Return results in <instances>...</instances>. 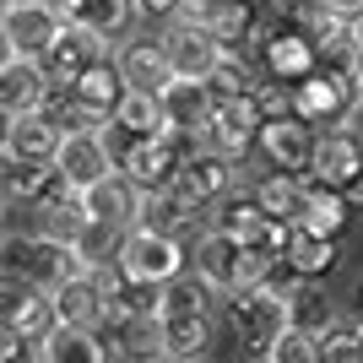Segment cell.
<instances>
[{
	"mask_svg": "<svg viewBox=\"0 0 363 363\" xmlns=\"http://www.w3.org/2000/svg\"><path fill=\"white\" fill-rule=\"evenodd\" d=\"M347 38H352V49L363 55V16H358V22H347Z\"/></svg>",
	"mask_w": 363,
	"mask_h": 363,
	"instance_id": "obj_37",
	"label": "cell"
},
{
	"mask_svg": "<svg viewBox=\"0 0 363 363\" xmlns=\"http://www.w3.org/2000/svg\"><path fill=\"white\" fill-rule=\"evenodd\" d=\"M125 92H130V87H125L120 65H114V60H104V65H98V71H87V76H82V82H76V87L65 92V98H71L76 108H87L92 120H104V125H108V120H114V114H120Z\"/></svg>",
	"mask_w": 363,
	"mask_h": 363,
	"instance_id": "obj_21",
	"label": "cell"
},
{
	"mask_svg": "<svg viewBox=\"0 0 363 363\" xmlns=\"http://www.w3.org/2000/svg\"><path fill=\"white\" fill-rule=\"evenodd\" d=\"M114 266H120L130 282H141V288H168L174 277H184V244L163 239V233H147V228H130L120 239Z\"/></svg>",
	"mask_w": 363,
	"mask_h": 363,
	"instance_id": "obj_5",
	"label": "cell"
},
{
	"mask_svg": "<svg viewBox=\"0 0 363 363\" xmlns=\"http://www.w3.org/2000/svg\"><path fill=\"white\" fill-rule=\"evenodd\" d=\"M288 16V0H212V11L201 16L233 55L239 49H266Z\"/></svg>",
	"mask_w": 363,
	"mask_h": 363,
	"instance_id": "obj_3",
	"label": "cell"
},
{
	"mask_svg": "<svg viewBox=\"0 0 363 363\" xmlns=\"http://www.w3.org/2000/svg\"><path fill=\"white\" fill-rule=\"evenodd\" d=\"M65 28H71V22H65V11L55 6V0L6 6V16H0V33H6V55H22V60H44Z\"/></svg>",
	"mask_w": 363,
	"mask_h": 363,
	"instance_id": "obj_6",
	"label": "cell"
},
{
	"mask_svg": "<svg viewBox=\"0 0 363 363\" xmlns=\"http://www.w3.org/2000/svg\"><path fill=\"white\" fill-rule=\"evenodd\" d=\"M49 303H55V325H65V331H98V325H108V298L92 277L49 293Z\"/></svg>",
	"mask_w": 363,
	"mask_h": 363,
	"instance_id": "obj_18",
	"label": "cell"
},
{
	"mask_svg": "<svg viewBox=\"0 0 363 363\" xmlns=\"http://www.w3.org/2000/svg\"><path fill=\"white\" fill-rule=\"evenodd\" d=\"M212 87L206 82H174V87L163 92V114H168V130H206V120H212Z\"/></svg>",
	"mask_w": 363,
	"mask_h": 363,
	"instance_id": "obj_23",
	"label": "cell"
},
{
	"mask_svg": "<svg viewBox=\"0 0 363 363\" xmlns=\"http://www.w3.org/2000/svg\"><path fill=\"white\" fill-rule=\"evenodd\" d=\"M49 98H55V82H49L44 60H22V55H6V65H0V108H6V120H28V114H44Z\"/></svg>",
	"mask_w": 363,
	"mask_h": 363,
	"instance_id": "obj_11",
	"label": "cell"
},
{
	"mask_svg": "<svg viewBox=\"0 0 363 363\" xmlns=\"http://www.w3.org/2000/svg\"><path fill=\"white\" fill-rule=\"evenodd\" d=\"M163 347H168V363L206 358V347H212V320H163Z\"/></svg>",
	"mask_w": 363,
	"mask_h": 363,
	"instance_id": "obj_32",
	"label": "cell"
},
{
	"mask_svg": "<svg viewBox=\"0 0 363 363\" xmlns=\"http://www.w3.org/2000/svg\"><path fill=\"white\" fill-rule=\"evenodd\" d=\"M260 130H266V114H260L255 98H217V108H212V120H206V130H201V141L239 163L244 152L260 141Z\"/></svg>",
	"mask_w": 363,
	"mask_h": 363,
	"instance_id": "obj_8",
	"label": "cell"
},
{
	"mask_svg": "<svg viewBox=\"0 0 363 363\" xmlns=\"http://www.w3.org/2000/svg\"><path fill=\"white\" fill-rule=\"evenodd\" d=\"M288 315H293V331H303V336H315V342H320V336L342 320V309H336V303L325 298L315 282H303V288L288 298Z\"/></svg>",
	"mask_w": 363,
	"mask_h": 363,
	"instance_id": "obj_28",
	"label": "cell"
},
{
	"mask_svg": "<svg viewBox=\"0 0 363 363\" xmlns=\"http://www.w3.org/2000/svg\"><path fill=\"white\" fill-rule=\"evenodd\" d=\"M320 6H325L331 16H342V22H358L363 16V0H320Z\"/></svg>",
	"mask_w": 363,
	"mask_h": 363,
	"instance_id": "obj_35",
	"label": "cell"
},
{
	"mask_svg": "<svg viewBox=\"0 0 363 363\" xmlns=\"http://www.w3.org/2000/svg\"><path fill=\"white\" fill-rule=\"evenodd\" d=\"M38 363H108V352L98 342V331H65V325H55L38 342Z\"/></svg>",
	"mask_w": 363,
	"mask_h": 363,
	"instance_id": "obj_25",
	"label": "cell"
},
{
	"mask_svg": "<svg viewBox=\"0 0 363 363\" xmlns=\"http://www.w3.org/2000/svg\"><path fill=\"white\" fill-rule=\"evenodd\" d=\"M288 266L303 277V282H315L320 272H331V266H336V239H320V233L293 228V239H288Z\"/></svg>",
	"mask_w": 363,
	"mask_h": 363,
	"instance_id": "obj_30",
	"label": "cell"
},
{
	"mask_svg": "<svg viewBox=\"0 0 363 363\" xmlns=\"http://www.w3.org/2000/svg\"><path fill=\"white\" fill-rule=\"evenodd\" d=\"M260 206H266V217H277V223L288 228H303V217H309V179H298V174H266V179L255 184Z\"/></svg>",
	"mask_w": 363,
	"mask_h": 363,
	"instance_id": "obj_22",
	"label": "cell"
},
{
	"mask_svg": "<svg viewBox=\"0 0 363 363\" xmlns=\"http://www.w3.org/2000/svg\"><path fill=\"white\" fill-rule=\"evenodd\" d=\"M358 174H363V147L342 130V125L325 130V136L315 141V168H309V179L325 184V190H347Z\"/></svg>",
	"mask_w": 363,
	"mask_h": 363,
	"instance_id": "obj_16",
	"label": "cell"
},
{
	"mask_svg": "<svg viewBox=\"0 0 363 363\" xmlns=\"http://www.w3.org/2000/svg\"><path fill=\"white\" fill-rule=\"evenodd\" d=\"M315 130L293 114V120H272L266 130H260V152L272 157L277 174H298L303 179V168H315Z\"/></svg>",
	"mask_w": 363,
	"mask_h": 363,
	"instance_id": "obj_14",
	"label": "cell"
},
{
	"mask_svg": "<svg viewBox=\"0 0 363 363\" xmlns=\"http://www.w3.org/2000/svg\"><path fill=\"white\" fill-rule=\"evenodd\" d=\"M190 363H206V358H190Z\"/></svg>",
	"mask_w": 363,
	"mask_h": 363,
	"instance_id": "obj_39",
	"label": "cell"
},
{
	"mask_svg": "<svg viewBox=\"0 0 363 363\" xmlns=\"http://www.w3.org/2000/svg\"><path fill=\"white\" fill-rule=\"evenodd\" d=\"M6 331L28 336V342H44V336L55 331V303H49V293L33 288V282L16 288V277H6Z\"/></svg>",
	"mask_w": 363,
	"mask_h": 363,
	"instance_id": "obj_17",
	"label": "cell"
},
{
	"mask_svg": "<svg viewBox=\"0 0 363 363\" xmlns=\"http://www.w3.org/2000/svg\"><path fill=\"white\" fill-rule=\"evenodd\" d=\"M114 125H125L130 136H168V114H163V98H152V92H125L120 114H114Z\"/></svg>",
	"mask_w": 363,
	"mask_h": 363,
	"instance_id": "obj_31",
	"label": "cell"
},
{
	"mask_svg": "<svg viewBox=\"0 0 363 363\" xmlns=\"http://www.w3.org/2000/svg\"><path fill=\"white\" fill-rule=\"evenodd\" d=\"M196 201H184L179 190H141L136 196V228L147 233H163V239H190V228H196Z\"/></svg>",
	"mask_w": 363,
	"mask_h": 363,
	"instance_id": "obj_15",
	"label": "cell"
},
{
	"mask_svg": "<svg viewBox=\"0 0 363 363\" xmlns=\"http://www.w3.org/2000/svg\"><path fill=\"white\" fill-rule=\"evenodd\" d=\"M114 352H120V363H168L163 320H125L114 331Z\"/></svg>",
	"mask_w": 363,
	"mask_h": 363,
	"instance_id": "obj_26",
	"label": "cell"
},
{
	"mask_svg": "<svg viewBox=\"0 0 363 363\" xmlns=\"http://www.w3.org/2000/svg\"><path fill=\"white\" fill-rule=\"evenodd\" d=\"M130 6H136V16H168V22L184 11V0H130Z\"/></svg>",
	"mask_w": 363,
	"mask_h": 363,
	"instance_id": "obj_34",
	"label": "cell"
},
{
	"mask_svg": "<svg viewBox=\"0 0 363 363\" xmlns=\"http://www.w3.org/2000/svg\"><path fill=\"white\" fill-rule=\"evenodd\" d=\"M114 65H120V76H125V87H130V92L163 98V92L174 87V65H168L163 38H130V44H120Z\"/></svg>",
	"mask_w": 363,
	"mask_h": 363,
	"instance_id": "obj_12",
	"label": "cell"
},
{
	"mask_svg": "<svg viewBox=\"0 0 363 363\" xmlns=\"http://www.w3.org/2000/svg\"><path fill=\"white\" fill-rule=\"evenodd\" d=\"M16 272L33 288L60 293L71 282H82V277H92L98 266H92V255L82 244H60V239H44V233H33V239L6 233V277H16Z\"/></svg>",
	"mask_w": 363,
	"mask_h": 363,
	"instance_id": "obj_1",
	"label": "cell"
},
{
	"mask_svg": "<svg viewBox=\"0 0 363 363\" xmlns=\"http://www.w3.org/2000/svg\"><path fill=\"white\" fill-rule=\"evenodd\" d=\"M163 49H168V65H174V82H206L212 87V76L228 60V44L196 16H174L163 28Z\"/></svg>",
	"mask_w": 363,
	"mask_h": 363,
	"instance_id": "obj_4",
	"label": "cell"
},
{
	"mask_svg": "<svg viewBox=\"0 0 363 363\" xmlns=\"http://www.w3.org/2000/svg\"><path fill=\"white\" fill-rule=\"evenodd\" d=\"M190 260H196V277L217 293V298H239V293H244L250 250H244L239 239H228V233L206 228V233H196V255H190Z\"/></svg>",
	"mask_w": 363,
	"mask_h": 363,
	"instance_id": "obj_7",
	"label": "cell"
},
{
	"mask_svg": "<svg viewBox=\"0 0 363 363\" xmlns=\"http://www.w3.org/2000/svg\"><path fill=\"white\" fill-rule=\"evenodd\" d=\"M228 325L239 336V347L250 363H272L277 342L293 331V315H288V298L282 293H266V288H250L239 298H228Z\"/></svg>",
	"mask_w": 363,
	"mask_h": 363,
	"instance_id": "obj_2",
	"label": "cell"
},
{
	"mask_svg": "<svg viewBox=\"0 0 363 363\" xmlns=\"http://www.w3.org/2000/svg\"><path fill=\"white\" fill-rule=\"evenodd\" d=\"M266 71H272V82H288V87H303L309 76L320 71V44H309V38H298V33L277 28V38L266 49Z\"/></svg>",
	"mask_w": 363,
	"mask_h": 363,
	"instance_id": "obj_19",
	"label": "cell"
},
{
	"mask_svg": "<svg viewBox=\"0 0 363 363\" xmlns=\"http://www.w3.org/2000/svg\"><path fill=\"white\" fill-rule=\"evenodd\" d=\"M104 60H108V38H98L92 28L71 22V28L55 38V49L44 55V71H49V82H55V92H71L82 76L98 71Z\"/></svg>",
	"mask_w": 363,
	"mask_h": 363,
	"instance_id": "obj_10",
	"label": "cell"
},
{
	"mask_svg": "<svg viewBox=\"0 0 363 363\" xmlns=\"http://www.w3.org/2000/svg\"><path fill=\"white\" fill-rule=\"evenodd\" d=\"M233 157H223V152L201 147L190 163L179 168V179H174V190H179L184 201H196V206H217L223 196H233Z\"/></svg>",
	"mask_w": 363,
	"mask_h": 363,
	"instance_id": "obj_13",
	"label": "cell"
},
{
	"mask_svg": "<svg viewBox=\"0 0 363 363\" xmlns=\"http://www.w3.org/2000/svg\"><path fill=\"white\" fill-rule=\"evenodd\" d=\"M309 217H303V233H320V239H336L342 233V223L352 217V201L342 196V190H325V184L309 179Z\"/></svg>",
	"mask_w": 363,
	"mask_h": 363,
	"instance_id": "obj_29",
	"label": "cell"
},
{
	"mask_svg": "<svg viewBox=\"0 0 363 363\" xmlns=\"http://www.w3.org/2000/svg\"><path fill=\"white\" fill-rule=\"evenodd\" d=\"M92 228L98 223H92V212H87V196H76V190L38 212V233H44V239H60V244H87Z\"/></svg>",
	"mask_w": 363,
	"mask_h": 363,
	"instance_id": "obj_24",
	"label": "cell"
},
{
	"mask_svg": "<svg viewBox=\"0 0 363 363\" xmlns=\"http://www.w3.org/2000/svg\"><path fill=\"white\" fill-rule=\"evenodd\" d=\"M55 168H60V179L71 184L76 196H87V190H98L104 179H114L120 168H114V152H108L104 130H76V136L60 141V152H55Z\"/></svg>",
	"mask_w": 363,
	"mask_h": 363,
	"instance_id": "obj_9",
	"label": "cell"
},
{
	"mask_svg": "<svg viewBox=\"0 0 363 363\" xmlns=\"http://www.w3.org/2000/svg\"><path fill=\"white\" fill-rule=\"evenodd\" d=\"M65 130L49 114H28V120H6V157H22V163H55Z\"/></svg>",
	"mask_w": 363,
	"mask_h": 363,
	"instance_id": "obj_20",
	"label": "cell"
},
{
	"mask_svg": "<svg viewBox=\"0 0 363 363\" xmlns=\"http://www.w3.org/2000/svg\"><path fill=\"white\" fill-rule=\"evenodd\" d=\"M212 298L217 293L201 282V277H174L163 288V309L157 320H212Z\"/></svg>",
	"mask_w": 363,
	"mask_h": 363,
	"instance_id": "obj_27",
	"label": "cell"
},
{
	"mask_svg": "<svg viewBox=\"0 0 363 363\" xmlns=\"http://www.w3.org/2000/svg\"><path fill=\"white\" fill-rule=\"evenodd\" d=\"M342 130H347V136H352V141L363 147V98H358V104L347 108V120H342Z\"/></svg>",
	"mask_w": 363,
	"mask_h": 363,
	"instance_id": "obj_36",
	"label": "cell"
},
{
	"mask_svg": "<svg viewBox=\"0 0 363 363\" xmlns=\"http://www.w3.org/2000/svg\"><path fill=\"white\" fill-rule=\"evenodd\" d=\"M358 98H363V65H358Z\"/></svg>",
	"mask_w": 363,
	"mask_h": 363,
	"instance_id": "obj_38",
	"label": "cell"
},
{
	"mask_svg": "<svg viewBox=\"0 0 363 363\" xmlns=\"http://www.w3.org/2000/svg\"><path fill=\"white\" fill-rule=\"evenodd\" d=\"M272 363H320V342H315V336H303V331H288L282 342H277Z\"/></svg>",
	"mask_w": 363,
	"mask_h": 363,
	"instance_id": "obj_33",
	"label": "cell"
}]
</instances>
